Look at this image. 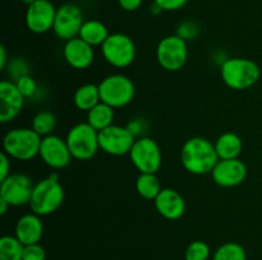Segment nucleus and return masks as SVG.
Returning a JSON list of instances; mask_svg holds the SVG:
<instances>
[{"label": "nucleus", "instance_id": "nucleus-1", "mask_svg": "<svg viewBox=\"0 0 262 260\" xmlns=\"http://www.w3.org/2000/svg\"><path fill=\"white\" fill-rule=\"evenodd\" d=\"M181 162L183 167L193 175L211 173L219 162V155L214 143L202 137L189 138L181 150Z\"/></svg>", "mask_w": 262, "mask_h": 260}, {"label": "nucleus", "instance_id": "nucleus-2", "mask_svg": "<svg viewBox=\"0 0 262 260\" xmlns=\"http://www.w3.org/2000/svg\"><path fill=\"white\" fill-rule=\"evenodd\" d=\"M220 76L230 89L245 91L257 83L261 76V69L251 59L227 58L220 64Z\"/></svg>", "mask_w": 262, "mask_h": 260}, {"label": "nucleus", "instance_id": "nucleus-3", "mask_svg": "<svg viewBox=\"0 0 262 260\" xmlns=\"http://www.w3.org/2000/svg\"><path fill=\"white\" fill-rule=\"evenodd\" d=\"M64 201V189L56 173H50L46 178L35 184L30 208L33 213L43 217L54 213Z\"/></svg>", "mask_w": 262, "mask_h": 260}, {"label": "nucleus", "instance_id": "nucleus-4", "mask_svg": "<svg viewBox=\"0 0 262 260\" xmlns=\"http://www.w3.org/2000/svg\"><path fill=\"white\" fill-rule=\"evenodd\" d=\"M42 137L32 127H15L3 138V152L18 161H31L38 155Z\"/></svg>", "mask_w": 262, "mask_h": 260}, {"label": "nucleus", "instance_id": "nucleus-5", "mask_svg": "<svg viewBox=\"0 0 262 260\" xmlns=\"http://www.w3.org/2000/svg\"><path fill=\"white\" fill-rule=\"evenodd\" d=\"M66 142L74 160L89 161L100 149L99 132L89 122H79L72 126L67 134Z\"/></svg>", "mask_w": 262, "mask_h": 260}, {"label": "nucleus", "instance_id": "nucleus-6", "mask_svg": "<svg viewBox=\"0 0 262 260\" xmlns=\"http://www.w3.org/2000/svg\"><path fill=\"white\" fill-rule=\"evenodd\" d=\"M101 102L113 109H122L133 101L136 94L135 83L123 74H112L99 83Z\"/></svg>", "mask_w": 262, "mask_h": 260}, {"label": "nucleus", "instance_id": "nucleus-7", "mask_svg": "<svg viewBox=\"0 0 262 260\" xmlns=\"http://www.w3.org/2000/svg\"><path fill=\"white\" fill-rule=\"evenodd\" d=\"M101 53L106 63L114 68H127L136 59V45L124 33H112L101 45Z\"/></svg>", "mask_w": 262, "mask_h": 260}, {"label": "nucleus", "instance_id": "nucleus-8", "mask_svg": "<svg viewBox=\"0 0 262 260\" xmlns=\"http://www.w3.org/2000/svg\"><path fill=\"white\" fill-rule=\"evenodd\" d=\"M129 157L140 173H156L163 163L160 145L150 137L137 138L129 152Z\"/></svg>", "mask_w": 262, "mask_h": 260}, {"label": "nucleus", "instance_id": "nucleus-9", "mask_svg": "<svg viewBox=\"0 0 262 260\" xmlns=\"http://www.w3.org/2000/svg\"><path fill=\"white\" fill-rule=\"evenodd\" d=\"M156 59L163 69L178 71L186 65L188 59L187 41L178 35H170L160 40L156 47Z\"/></svg>", "mask_w": 262, "mask_h": 260}, {"label": "nucleus", "instance_id": "nucleus-10", "mask_svg": "<svg viewBox=\"0 0 262 260\" xmlns=\"http://www.w3.org/2000/svg\"><path fill=\"white\" fill-rule=\"evenodd\" d=\"M135 142L136 137L128 130L127 126L113 124L99 132L100 149L106 154L115 157L129 154Z\"/></svg>", "mask_w": 262, "mask_h": 260}, {"label": "nucleus", "instance_id": "nucleus-11", "mask_svg": "<svg viewBox=\"0 0 262 260\" xmlns=\"http://www.w3.org/2000/svg\"><path fill=\"white\" fill-rule=\"evenodd\" d=\"M83 23L84 18L81 8L72 3H66L56 9L53 31L56 37L69 41L78 37Z\"/></svg>", "mask_w": 262, "mask_h": 260}, {"label": "nucleus", "instance_id": "nucleus-12", "mask_svg": "<svg viewBox=\"0 0 262 260\" xmlns=\"http://www.w3.org/2000/svg\"><path fill=\"white\" fill-rule=\"evenodd\" d=\"M35 184L25 173H12L0 181V198L10 206H22L30 204Z\"/></svg>", "mask_w": 262, "mask_h": 260}, {"label": "nucleus", "instance_id": "nucleus-13", "mask_svg": "<svg viewBox=\"0 0 262 260\" xmlns=\"http://www.w3.org/2000/svg\"><path fill=\"white\" fill-rule=\"evenodd\" d=\"M38 155L43 161V163L53 170H63L71 163L73 158L66 139H61L55 134L42 138Z\"/></svg>", "mask_w": 262, "mask_h": 260}, {"label": "nucleus", "instance_id": "nucleus-14", "mask_svg": "<svg viewBox=\"0 0 262 260\" xmlns=\"http://www.w3.org/2000/svg\"><path fill=\"white\" fill-rule=\"evenodd\" d=\"M56 8L50 0H37L26 10L25 22L28 30L36 35H42L53 30Z\"/></svg>", "mask_w": 262, "mask_h": 260}, {"label": "nucleus", "instance_id": "nucleus-15", "mask_svg": "<svg viewBox=\"0 0 262 260\" xmlns=\"http://www.w3.org/2000/svg\"><path fill=\"white\" fill-rule=\"evenodd\" d=\"M247 166L239 158L219 160L211 171V177L222 188H234L241 185L247 177Z\"/></svg>", "mask_w": 262, "mask_h": 260}, {"label": "nucleus", "instance_id": "nucleus-16", "mask_svg": "<svg viewBox=\"0 0 262 260\" xmlns=\"http://www.w3.org/2000/svg\"><path fill=\"white\" fill-rule=\"evenodd\" d=\"M25 96L13 81L0 82V121L3 124L14 120L23 109Z\"/></svg>", "mask_w": 262, "mask_h": 260}, {"label": "nucleus", "instance_id": "nucleus-17", "mask_svg": "<svg viewBox=\"0 0 262 260\" xmlns=\"http://www.w3.org/2000/svg\"><path fill=\"white\" fill-rule=\"evenodd\" d=\"M154 203H155V208L159 214L169 221L182 218L183 214L186 213V200L182 194L174 189L164 188L160 194L156 196Z\"/></svg>", "mask_w": 262, "mask_h": 260}, {"label": "nucleus", "instance_id": "nucleus-18", "mask_svg": "<svg viewBox=\"0 0 262 260\" xmlns=\"http://www.w3.org/2000/svg\"><path fill=\"white\" fill-rule=\"evenodd\" d=\"M63 56L68 65H71L72 68L77 69V70H83L92 64L95 53L91 45L84 42L81 37H76L66 41Z\"/></svg>", "mask_w": 262, "mask_h": 260}, {"label": "nucleus", "instance_id": "nucleus-19", "mask_svg": "<svg viewBox=\"0 0 262 260\" xmlns=\"http://www.w3.org/2000/svg\"><path fill=\"white\" fill-rule=\"evenodd\" d=\"M43 235V224L40 216L36 213H28L20 217L15 223L14 236L22 242L25 246L27 245L38 244Z\"/></svg>", "mask_w": 262, "mask_h": 260}, {"label": "nucleus", "instance_id": "nucleus-20", "mask_svg": "<svg viewBox=\"0 0 262 260\" xmlns=\"http://www.w3.org/2000/svg\"><path fill=\"white\" fill-rule=\"evenodd\" d=\"M214 144L217 155H219V160L238 158L243 149L242 139H241L239 135L233 132L223 133Z\"/></svg>", "mask_w": 262, "mask_h": 260}, {"label": "nucleus", "instance_id": "nucleus-21", "mask_svg": "<svg viewBox=\"0 0 262 260\" xmlns=\"http://www.w3.org/2000/svg\"><path fill=\"white\" fill-rule=\"evenodd\" d=\"M109 36V30L104 23L97 19H90L84 20L78 37L95 47V46H101Z\"/></svg>", "mask_w": 262, "mask_h": 260}, {"label": "nucleus", "instance_id": "nucleus-22", "mask_svg": "<svg viewBox=\"0 0 262 260\" xmlns=\"http://www.w3.org/2000/svg\"><path fill=\"white\" fill-rule=\"evenodd\" d=\"M73 102L77 109L89 112L90 110L94 109L97 103L101 102L99 84L87 83L78 87L77 91L74 92Z\"/></svg>", "mask_w": 262, "mask_h": 260}, {"label": "nucleus", "instance_id": "nucleus-23", "mask_svg": "<svg viewBox=\"0 0 262 260\" xmlns=\"http://www.w3.org/2000/svg\"><path fill=\"white\" fill-rule=\"evenodd\" d=\"M114 121V109L109 105L100 102L94 109L87 112V122L97 132L113 125Z\"/></svg>", "mask_w": 262, "mask_h": 260}, {"label": "nucleus", "instance_id": "nucleus-24", "mask_svg": "<svg viewBox=\"0 0 262 260\" xmlns=\"http://www.w3.org/2000/svg\"><path fill=\"white\" fill-rule=\"evenodd\" d=\"M136 190L143 199L155 200L163 188L156 173H140L136 181Z\"/></svg>", "mask_w": 262, "mask_h": 260}, {"label": "nucleus", "instance_id": "nucleus-25", "mask_svg": "<svg viewBox=\"0 0 262 260\" xmlns=\"http://www.w3.org/2000/svg\"><path fill=\"white\" fill-rule=\"evenodd\" d=\"M25 245L15 236L0 239V260H23Z\"/></svg>", "mask_w": 262, "mask_h": 260}, {"label": "nucleus", "instance_id": "nucleus-26", "mask_svg": "<svg viewBox=\"0 0 262 260\" xmlns=\"http://www.w3.org/2000/svg\"><path fill=\"white\" fill-rule=\"evenodd\" d=\"M56 126V117L51 111H38L33 116L31 127L37 133L40 137H48L53 134V130Z\"/></svg>", "mask_w": 262, "mask_h": 260}, {"label": "nucleus", "instance_id": "nucleus-27", "mask_svg": "<svg viewBox=\"0 0 262 260\" xmlns=\"http://www.w3.org/2000/svg\"><path fill=\"white\" fill-rule=\"evenodd\" d=\"M212 260H247V252L238 242H225L217 247Z\"/></svg>", "mask_w": 262, "mask_h": 260}, {"label": "nucleus", "instance_id": "nucleus-28", "mask_svg": "<svg viewBox=\"0 0 262 260\" xmlns=\"http://www.w3.org/2000/svg\"><path fill=\"white\" fill-rule=\"evenodd\" d=\"M210 246L205 241L197 240L187 246L184 257L186 260H207L210 257Z\"/></svg>", "mask_w": 262, "mask_h": 260}, {"label": "nucleus", "instance_id": "nucleus-29", "mask_svg": "<svg viewBox=\"0 0 262 260\" xmlns=\"http://www.w3.org/2000/svg\"><path fill=\"white\" fill-rule=\"evenodd\" d=\"M8 68V74L12 79L10 81L15 82L19 78L26 75H31L30 74V66H28V63L22 58H14L12 60H9L7 65Z\"/></svg>", "mask_w": 262, "mask_h": 260}, {"label": "nucleus", "instance_id": "nucleus-30", "mask_svg": "<svg viewBox=\"0 0 262 260\" xmlns=\"http://www.w3.org/2000/svg\"><path fill=\"white\" fill-rule=\"evenodd\" d=\"M17 84L18 89L20 91V93L25 96V98H32L36 96V93L38 92V86L36 83L35 79L31 75H26L19 78L18 81L14 82Z\"/></svg>", "mask_w": 262, "mask_h": 260}, {"label": "nucleus", "instance_id": "nucleus-31", "mask_svg": "<svg viewBox=\"0 0 262 260\" xmlns=\"http://www.w3.org/2000/svg\"><path fill=\"white\" fill-rule=\"evenodd\" d=\"M199 33L200 27L197 23L191 22V20H184V22H182L181 24L178 25L176 35H178L179 37L183 38V40L189 41L196 38L197 36H199Z\"/></svg>", "mask_w": 262, "mask_h": 260}, {"label": "nucleus", "instance_id": "nucleus-32", "mask_svg": "<svg viewBox=\"0 0 262 260\" xmlns=\"http://www.w3.org/2000/svg\"><path fill=\"white\" fill-rule=\"evenodd\" d=\"M46 251L40 244L27 245L23 250V260H45Z\"/></svg>", "mask_w": 262, "mask_h": 260}, {"label": "nucleus", "instance_id": "nucleus-33", "mask_svg": "<svg viewBox=\"0 0 262 260\" xmlns=\"http://www.w3.org/2000/svg\"><path fill=\"white\" fill-rule=\"evenodd\" d=\"M189 0H154L164 12H174L179 10L188 3Z\"/></svg>", "mask_w": 262, "mask_h": 260}, {"label": "nucleus", "instance_id": "nucleus-34", "mask_svg": "<svg viewBox=\"0 0 262 260\" xmlns=\"http://www.w3.org/2000/svg\"><path fill=\"white\" fill-rule=\"evenodd\" d=\"M127 127L128 130L135 135L136 139H137V138L142 137V133L145 132L146 129V122L143 121L142 119H133L132 121L127 125Z\"/></svg>", "mask_w": 262, "mask_h": 260}, {"label": "nucleus", "instance_id": "nucleus-35", "mask_svg": "<svg viewBox=\"0 0 262 260\" xmlns=\"http://www.w3.org/2000/svg\"><path fill=\"white\" fill-rule=\"evenodd\" d=\"M10 175V157L5 152L0 154V181L5 180Z\"/></svg>", "mask_w": 262, "mask_h": 260}, {"label": "nucleus", "instance_id": "nucleus-36", "mask_svg": "<svg viewBox=\"0 0 262 260\" xmlns=\"http://www.w3.org/2000/svg\"><path fill=\"white\" fill-rule=\"evenodd\" d=\"M143 0H118V4L125 12H135L142 5Z\"/></svg>", "mask_w": 262, "mask_h": 260}, {"label": "nucleus", "instance_id": "nucleus-37", "mask_svg": "<svg viewBox=\"0 0 262 260\" xmlns=\"http://www.w3.org/2000/svg\"><path fill=\"white\" fill-rule=\"evenodd\" d=\"M8 55L7 50H5L4 46H0V70H5L8 65Z\"/></svg>", "mask_w": 262, "mask_h": 260}, {"label": "nucleus", "instance_id": "nucleus-38", "mask_svg": "<svg viewBox=\"0 0 262 260\" xmlns=\"http://www.w3.org/2000/svg\"><path fill=\"white\" fill-rule=\"evenodd\" d=\"M9 203H8V201H5L4 199H2L0 198V214H2V216H4L5 213H7V211H8V208H9Z\"/></svg>", "mask_w": 262, "mask_h": 260}, {"label": "nucleus", "instance_id": "nucleus-39", "mask_svg": "<svg viewBox=\"0 0 262 260\" xmlns=\"http://www.w3.org/2000/svg\"><path fill=\"white\" fill-rule=\"evenodd\" d=\"M150 12H151V14L159 15V14H160V13H163L164 10L161 9V8L159 7L158 4H156V3H152V5H151V7H150Z\"/></svg>", "mask_w": 262, "mask_h": 260}, {"label": "nucleus", "instance_id": "nucleus-40", "mask_svg": "<svg viewBox=\"0 0 262 260\" xmlns=\"http://www.w3.org/2000/svg\"><path fill=\"white\" fill-rule=\"evenodd\" d=\"M20 2H22L25 5H27V7H30L31 4H33V3L37 2V0H20Z\"/></svg>", "mask_w": 262, "mask_h": 260}, {"label": "nucleus", "instance_id": "nucleus-41", "mask_svg": "<svg viewBox=\"0 0 262 260\" xmlns=\"http://www.w3.org/2000/svg\"><path fill=\"white\" fill-rule=\"evenodd\" d=\"M50 2H51V0H50Z\"/></svg>", "mask_w": 262, "mask_h": 260}]
</instances>
